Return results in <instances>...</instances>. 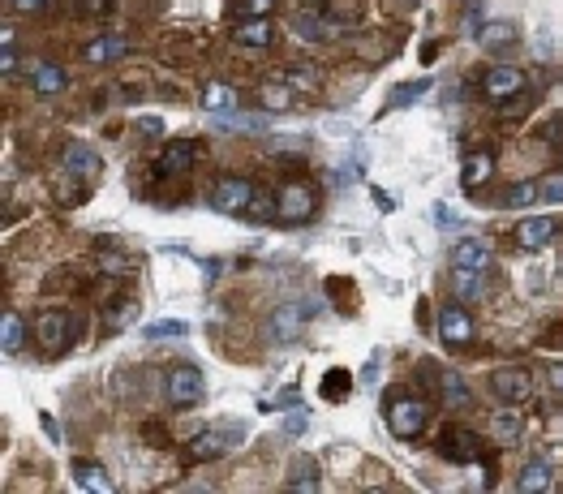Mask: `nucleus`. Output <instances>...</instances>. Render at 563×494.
<instances>
[{
	"label": "nucleus",
	"instance_id": "obj_9",
	"mask_svg": "<svg viewBox=\"0 0 563 494\" xmlns=\"http://www.w3.org/2000/svg\"><path fill=\"white\" fill-rule=\"evenodd\" d=\"M254 194L258 190L245 177H220V181H215V190H211V207L224 211V215H245V211H250V202H254Z\"/></svg>",
	"mask_w": 563,
	"mask_h": 494
},
{
	"label": "nucleus",
	"instance_id": "obj_47",
	"mask_svg": "<svg viewBox=\"0 0 563 494\" xmlns=\"http://www.w3.org/2000/svg\"><path fill=\"white\" fill-rule=\"evenodd\" d=\"M297 430H306V413H293L284 421V434H297Z\"/></svg>",
	"mask_w": 563,
	"mask_h": 494
},
{
	"label": "nucleus",
	"instance_id": "obj_16",
	"mask_svg": "<svg viewBox=\"0 0 563 494\" xmlns=\"http://www.w3.org/2000/svg\"><path fill=\"white\" fill-rule=\"evenodd\" d=\"M490 177H495V151H490V147L469 151L465 155V168H460V190L473 194V190H482Z\"/></svg>",
	"mask_w": 563,
	"mask_h": 494
},
{
	"label": "nucleus",
	"instance_id": "obj_4",
	"mask_svg": "<svg viewBox=\"0 0 563 494\" xmlns=\"http://www.w3.org/2000/svg\"><path fill=\"white\" fill-rule=\"evenodd\" d=\"M241 434H245V426H211V430H202V434H194V439H190V447H185V460H194V464L220 460V456L233 452V447H241Z\"/></svg>",
	"mask_w": 563,
	"mask_h": 494
},
{
	"label": "nucleus",
	"instance_id": "obj_24",
	"mask_svg": "<svg viewBox=\"0 0 563 494\" xmlns=\"http://www.w3.org/2000/svg\"><path fill=\"white\" fill-rule=\"evenodd\" d=\"M323 477H319V460L314 456H293L288 464V490H319Z\"/></svg>",
	"mask_w": 563,
	"mask_h": 494
},
{
	"label": "nucleus",
	"instance_id": "obj_30",
	"mask_svg": "<svg viewBox=\"0 0 563 494\" xmlns=\"http://www.w3.org/2000/svg\"><path fill=\"white\" fill-rule=\"evenodd\" d=\"M74 482H78L82 490H99V494H112V482L104 477V469H99V464H91V460H74Z\"/></svg>",
	"mask_w": 563,
	"mask_h": 494
},
{
	"label": "nucleus",
	"instance_id": "obj_41",
	"mask_svg": "<svg viewBox=\"0 0 563 494\" xmlns=\"http://www.w3.org/2000/svg\"><path fill=\"white\" fill-rule=\"evenodd\" d=\"M538 198L563 202V177H542V181H538Z\"/></svg>",
	"mask_w": 563,
	"mask_h": 494
},
{
	"label": "nucleus",
	"instance_id": "obj_17",
	"mask_svg": "<svg viewBox=\"0 0 563 494\" xmlns=\"http://www.w3.org/2000/svg\"><path fill=\"white\" fill-rule=\"evenodd\" d=\"M233 43L237 48H271L276 43V26L267 18H245L233 26Z\"/></svg>",
	"mask_w": 563,
	"mask_h": 494
},
{
	"label": "nucleus",
	"instance_id": "obj_11",
	"mask_svg": "<svg viewBox=\"0 0 563 494\" xmlns=\"http://www.w3.org/2000/svg\"><path fill=\"white\" fill-rule=\"evenodd\" d=\"M61 172L69 181H86L91 185L95 177H99V151L95 147H86V142H65L61 147Z\"/></svg>",
	"mask_w": 563,
	"mask_h": 494
},
{
	"label": "nucleus",
	"instance_id": "obj_7",
	"mask_svg": "<svg viewBox=\"0 0 563 494\" xmlns=\"http://www.w3.org/2000/svg\"><path fill=\"white\" fill-rule=\"evenodd\" d=\"M301 327H306V310H301L297 301H284V305H276V310L267 314L263 340L267 344H293L301 336Z\"/></svg>",
	"mask_w": 563,
	"mask_h": 494
},
{
	"label": "nucleus",
	"instance_id": "obj_43",
	"mask_svg": "<svg viewBox=\"0 0 563 494\" xmlns=\"http://www.w3.org/2000/svg\"><path fill=\"white\" fill-rule=\"evenodd\" d=\"M293 404H301V396H297V387H284L276 400H263V409H293Z\"/></svg>",
	"mask_w": 563,
	"mask_h": 494
},
{
	"label": "nucleus",
	"instance_id": "obj_40",
	"mask_svg": "<svg viewBox=\"0 0 563 494\" xmlns=\"http://www.w3.org/2000/svg\"><path fill=\"white\" fill-rule=\"evenodd\" d=\"M426 91V82H404V86H396V99H392V108H409V104H417V95Z\"/></svg>",
	"mask_w": 563,
	"mask_h": 494
},
{
	"label": "nucleus",
	"instance_id": "obj_28",
	"mask_svg": "<svg viewBox=\"0 0 563 494\" xmlns=\"http://www.w3.org/2000/svg\"><path fill=\"white\" fill-rule=\"evenodd\" d=\"M35 91H39L43 99L61 95V91H65V69L56 65V61H39V65H35Z\"/></svg>",
	"mask_w": 563,
	"mask_h": 494
},
{
	"label": "nucleus",
	"instance_id": "obj_34",
	"mask_svg": "<svg viewBox=\"0 0 563 494\" xmlns=\"http://www.w3.org/2000/svg\"><path fill=\"white\" fill-rule=\"evenodd\" d=\"M319 391H323V400H349V391H353L349 370H331Z\"/></svg>",
	"mask_w": 563,
	"mask_h": 494
},
{
	"label": "nucleus",
	"instance_id": "obj_10",
	"mask_svg": "<svg viewBox=\"0 0 563 494\" xmlns=\"http://www.w3.org/2000/svg\"><path fill=\"white\" fill-rule=\"evenodd\" d=\"M490 391H495V400H503V404H525L533 396V374L525 366H503L490 374Z\"/></svg>",
	"mask_w": 563,
	"mask_h": 494
},
{
	"label": "nucleus",
	"instance_id": "obj_20",
	"mask_svg": "<svg viewBox=\"0 0 563 494\" xmlns=\"http://www.w3.org/2000/svg\"><path fill=\"white\" fill-rule=\"evenodd\" d=\"M490 434H495V443H521L525 417L516 413V404H503V409L490 413Z\"/></svg>",
	"mask_w": 563,
	"mask_h": 494
},
{
	"label": "nucleus",
	"instance_id": "obj_38",
	"mask_svg": "<svg viewBox=\"0 0 563 494\" xmlns=\"http://www.w3.org/2000/svg\"><path fill=\"white\" fill-rule=\"evenodd\" d=\"M112 5H117V0H69V9H74L78 18H104V13H112Z\"/></svg>",
	"mask_w": 563,
	"mask_h": 494
},
{
	"label": "nucleus",
	"instance_id": "obj_44",
	"mask_svg": "<svg viewBox=\"0 0 563 494\" xmlns=\"http://www.w3.org/2000/svg\"><path fill=\"white\" fill-rule=\"evenodd\" d=\"M52 0H9V9L13 13H39V9H48Z\"/></svg>",
	"mask_w": 563,
	"mask_h": 494
},
{
	"label": "nucleus",
	"instance_id": "obj_21",
	"mask_svg": "<svg viewBox=\"0 0 563 494\" xmlns=\"http://www.w3.org/2000/svg\"><path fill=\"white\" fill-rule=\"evenodd\" d=\"M129 52V39L121 35H104V39H91L82 48V61L86 65H108V61H121V56Z\"/></svg>",
	"mask_w": 563,
	"mask_h": 494
},
{
	"label": "nucleus",
	"instance_id": "obj_31",
	"mask_svg": "<svg viewBox=\"0 0 563 494\" xmlns=\"http://www.w3.org/2000/svg\"><path fill=\"white\" fill-rule=\"evenodd\" d=\"M138 318V301L134 297H108L104 301V323L108 327H125Z\"/></svg>",
	"mask_w": 563,
	"mask_h": 494
},
{
	"label": "nucleus",
	"instance_id": "obj_18",
	"mask_svg": "<svg viewBox=\"0 0 563 494\" xmlns=\"http://www.w3.org/2000/svg\"><path fill=\"white\" fill-rule=\"evenodd\" d=\"M439 400L447 404V409H469V404H473V391H469V383H465V374L439 366Z\"/></svg>",
	"mask_w": 563,
	"mask_h": 494
},
{
	"label": "nucleus",
	"instance_id": "obj_42",
	"mask_svg": "<svg viewBox=\"0 0 563 494\" xmlns=\"http://www.w3.org/2000/svg\"><path fill=\"white\" fill-rule=\"evenodd\" d=\"M241 13H250V18H267L271 9H276V0H237Z\"/></svg>",
	"mask_w": 563,
	"mask_h": 494
},
{
	"label": "nucleus",
	"instance_id": "obj_35",
	"mask_svg": "<svg viewBox=\"0 0 563 494\" xmlns=\"http://www.w3.org/2000/svg\"><path fill=\"white\" fill-rule=\"evenodd\" d=\"M220 129L224 134H263V121H254V116H237V112H224L220 116Z\"/></svg>",
	"mask_w": 563,
	"mask_h": 494
},
{
	"label": "nucleus",
	"instance_id": "obj_49",
	"mask_svg": "<svg viewBox=\"0 0 563 494\" xmlns=\"http://www.w3.org/2000/svg\"><path fill=\"white\" fill-rule=\"evenodd\" d=\"M310 5H327V0H310Z\"/></svg>",
	"mask_w": 563,
	"mask_h": 494
},
{
	"label": "nucleus",
	"instance_id": "obj_5",
	"mask_svg": "<svg viewBox=\"0 0 563 494\" xmlns=\"http://www.w3.org/2000/svg\"><path fill=\"white\" fill-rule=\"evenodd\" d=\"M276 202H280L284 224H306V220H314V211H319V190H314L310 181H288V185H280Z\"/></svg>",
	"mask_w": 563,
	"mask_h": 494
},
{
	"label": "nucleus",
	"instance_id": "obj_32",
	"mask_svg": "<svg viewBox=\"0 0 563 494\" xmlns=\"http://www.w3.org/2000/svg\"><path fill=\"white\" fill-rule=\"evenodd\" d=\"M284 82L293 86V91H301V95H314L323 86V74H319V69H310V65H288Z\"/></svg>",
	"mask_w": 563,
	"mask_h": 494
},
{
	"label": "nucleus",
	"instance_id": "obj_3",
	"mask_svg": "<svg viewBox=\"0 0 563 494\" xmlns=\"http://www.w3.org/2000/svg\"><path fill=\"white\" fill-rule=\"evenodd\" d=\"M529 91V74L525 69H516V65H490L486 74H482V95L490 99V104H516Z\"/></svg>",
	"mask_w": 563,
	"mask_h": 494
},
{
	"label": "nucleus",
	"instance_id": "obj_23",
	"mask_svg": "<svg viewBox=\"0 0 563 494\" xmlns=\"http://www.w3.org/2000/svg\"><path fill=\"white\" fill-rule=\"evenodd\" d=\"M452 267H465V271H490V245L469 237L452 250Z\"/></svg>",
	"mask_w": 563,
	"mask_h": 494
},
{
	"label": "nucleus",
	"instance_id": "obj_2",
	"mask_svg": "<svg viewBox=\"0 0 563 494\" xmlns=\"http://www.w3.org/2000/svg\"><path fill=\"white\" fill-rule=\"evenodd\" d=\"M35 340H39V348H43L48 357L69 353V348H74V340H78V318L69 314V310H43V314L35 318Z\"/></svg>",
	"mask_w": 563,
	"mask_h": 494
},
{
	"label": "nucleus",
	"instance_id": "obj_33",
	"mask_svg": "<svg viewBox=\"0 0 563 494\" xmlns=\"http://www.w3.org/2000/svg\"><path fill=\"white\" fill-rule=\"evenodd\" d=\"M142 336L147 340H181V336H190V327H185L181 318H155V323L142 327Z\"/></svg>",
	"mask_w": 563,
	"mask_h": 494
},
{
	"label": "nucleus",
	"instance_id": "obj_37",
	"mask_svg": "<svg viewBox=\"0 0 563 494\" xmlns=\"http://www.w3.org/2000/svg\"><path fill=\"white\" fill-rule=\"evenodd\" d=\"M538 198V181H521V185H512L508 194H503V207H529V202Z\"/></svg>",
	"mask_w": 563,
	"mask_h": 494
},
{
	"label": "nucleus",
	"instance_id": "obj_12",
	"mask_svg": "<svg viewBox=\"0 0 563 494\" xmlns=\"http://www.w3.org/2000/svg\"><path fill=\"white\" fill-rule=\"evenodd\" d=\"M198 155H202V147L194 138H172V142H164L160 159H155V172L160 177H181V172H190L198 164Z\"/></svg>",
	"mask_w": 563,
	"mask_h": 494
},
{
	"label": "nucleus",
	"instance_id": "obj_15",
	"mask_svg": "<svg viewBox=\"0 0 563 494\" xmlns=\"http://www.w3.org/2000/svg\"><path fill=\"white\" fill-rule=\"evenodd\" d=\"M439 336L452 348H465L473 340V318H469L465 305H443L439 310Z\"/></svg>",
	"mask_w": 563,
	"mask_h": 494
},
{
	"label": "nucleus",
	"instance_id": "obj_48",
	"mask_svg": "<svg viewBox=\"0 0 563 494\" xmlns=\"http://www.w3.org/2000/svg\"><path fill=\"white\" fill-rule=\"evenodd\" d=\"M404 5H422V0H404Z\"/></svg>",
	"mask_w": 563,
	"mask_h": 494
},
{
	"label": "nucleus",
	"instance_id": "obj_22",
	"mask_svg": "<svg viewBox=\"0 0 563 494\" xmlns=\"http://www.w3.org/2000/svg\"><path fill=\"white\" fill-rule=\"evenodd\" d=\"M258 108L263 112H293L297 108V91L288 82H263L258 86Z\"/></svg>",
	"mask_w": 563,
	"mask_h": 494
},
{
	"label": "nucleus",
	"instance_id": "obj_1",
	"mask_svg": "<svg viewBox=\"0 0 563 494\" xmlns=\"http://www.w3.org/2000/svg\"><path fill=\"white\" fill-rule=\"evenodd\" d=\"M383 417H387V430H392L396 439H422L430 409H426L422 396H413V391H387Z\"/></svg>",
	"mask_w": 563,
	"mask_h": 494
},
{
	"label": "nucleus",
	"instance_id": "obj_8",
	"mask_svg": "<svg viewBox=\"0 0 563 494\" xmlns=\"http://www.w3.org/2000/svg\"><path fill=\"white\" fill-rule=\"evenodd\" d=\"M202 396H207V383H202L198 366H172L168 370V400H172V409H194Z\"/></svg>",
	"mask_w": 563,
	"mask_h": 494
},
{
	"label": "nucleus",
	"instance_id": "obj_36",
	"mask_svg": "<svg viewBox=\"0 0 563 494\" xmlns=\"http://www.w3.org/2000/svg\"><path fill=\"white\" fill-rule=\"evenodd\" d=\"M250 220H280V202H276V194H254V202H250Z\"/></svg>",
	"mask_w": 563,
	"mask_h": 494
},
{
	"label": "nucleus",
	"instance_id": "obj_45",
	"mask_svg": "<svg viewBox=\"0 0 563 494\" xmlns=\"http://www.w3.org/2000/svg\"><path fill=\"white\" fill-rule=\"evenodd\" d=\"M546 379H551V387L563 396V361H555V366H546Z\"/></svg>",
	"mask_w": 563,
	"mask_h": 494
},
{
	"label": "nucleus",
	"instance_id": "obj_14",
	"mask_svg": "<svg viewBox=\"0 0 563 494\" xmlns=\"http://www.w3.org/2000/svg\"><path fill=\"white\" fill-rule=\"evenodd\" d=\"M555 232H559L555 215H533V220H521V228H516V245L529 250V254H538V250H546V245L555 241Z\"/></svg>",
	"mask_w": 563,
	"mask_h": 494
},
{
	"label": "nucleus",
	"instance_id": "obj_27",
	"mask_svg": "<svg viewBox=\"0 0 563 494\" xmlns=\"http://www.w3.org/2000/svg\"><path fill=\"white\" fill-rule=\"evenodd\" d=\"M551 482H555V477H551V464H546V460H529L525 469H521V477H516V490H521V494L551 490Z\"/></svg>",
	"mask_w": 563,
	"mask_h": 494
},
{
	"label": "nucleus",
	"instance_id": "obj_13",
	"mask_svg": "<svg viewBox=\"0 0 563 494\" xmlns=\"http://www.w3.org/2000/svg\"><path fill=\"white\" fill-rule=\"evenodd\" d=\"M439 456L443 460H456V464H469V460H478L482 456V439L473 430H443V439H439Z\"/></svg>",
	"mask_w": 563,
	"mask_h": 494
},
{
	"label": "nucleus",
	"instance_id": "obj_26",
	"mask_svg": "<svg viewBox=\"0 0 563 494\" xmlns=\"http://www.w3.org/2000/svg\"><path fill=\"white\" fill-rule=\"evenodd\" d=\"M516 39H521V31H516V22H486V26H478V43H482L486 52L512 48Z\"/></svg>",
	"mask_w": 563,
	"mask_h": 494
},
{
	"label": "nucleus",
	"instance_id": "obj_25",
	"mask_svg": "<svg viewBox=\"0 0 563 494\" xmlns=\"http://www.w3.org/2000/svg\"><path fill=\"white\" fill-rule=\"evenodd\" d=\"M202 108L215 112V116L237 112V86H228V82H207V86H202Z\"/></svg>",
	"mask_w": 563,
	"mask_h": 494
},
{
	"label": "nucleus",
	"instance_id": "obj_29",
	"mask_svg": "<svg viewBox=\"0 0 563 494\" xmlns=\"http://www.w3.org/2000/svg\"><path fill=\"white\" fill-rule=\"evenodd\" d=\"M452 288H456V301H473L486 293V271H465V267H452Z\"/></svg>",
	"mask_w": 563,
	"mask_h": 494
},
{
	"label": "nucleus",
	"instance_id": "obj_6",
	"mask_svg": "<svg viewBox=\"0 0 563 494\" xmlns=\"http://www.w3.org/2000/svg\"><path fill=\"white\" fill-rule=\"evenodd\" d=\"M293 31H297V39H306V43H331V39L344 35V22L323 5H310V9H301L293 18Z\"/></svg>",
	"mask_w": 563,
	"mask_h": 494
},
{
	"label": "nucleus",
	"instance_id": "obj_19",
	"mask_svg": "<svg viewBox=\"0 0 563 494\" xmlns=\"http://www.w3.org/2000/svg\"><path fill=\"white\" fill-rule=\"evenodd\" d=\"M26 340H31V327H26V318L18 310H5L0 318V348H5V357H18Z\"/></svg>",
	"mask_w": 563,
	"mask_h": 494
},
{
	"label": "nucleus",
	"instance_id": "obj_39",
	"mask_svg": "<svg viewBox=\"0 0 563 494\" xmlns=\"http://www.w3.org/2000/svg\"><path fill=\"white\" fill-rule=\"evenodd\" d=\"M542 142H546V147H555V151H563V112H555L551 121L542 125Z\"/></svg>",
	"mask_w": 563,
	"mask_h": 494
},
{
	"label": "nucleus",
	"instance_id": "obj_46",
	"mask_svg": "<svg viewBox=\"0 0 563 494\" xmlns=\"http://www.w3.org/2000/svg\"><path fill=\"white\" fill-rule=\"evenodd\" d=\"M164 129V121H155V116H147V121H138V134H147V138H155Z\"/></svg>",
	"mask_w": 563,
	"mask_h": 494
}]
</instances>
